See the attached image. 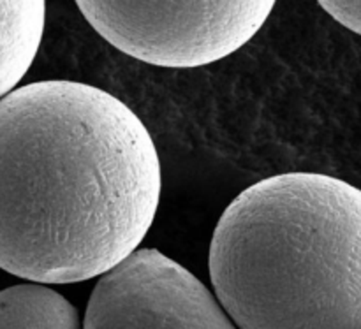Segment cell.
<instances>
[{"instance_id": "6", "label": "cell", "mask_w": 361, "mask_h": 329, "mask_svg": "<svg viewBox=\"0 0 361 329\" xmlns=\"http://www.w3.org/2000/svg\"><path fill=\"white\" fill-rule=\"evenodd\" d=\"M0 329H81V323L73 303L37 282L0 291Z\"/></svg>"}, {"instance_id": "1", "label": "cell", "mask_w": 361, "mask_h": 329, "mask_svg": "<svg viewBox=\"0 0 361 329\" xmlns=\"http://www.w3.org/2000/svg\"><path fill=\"white\" fill-rule=\"evenodd\" d=\"M140 116L109 92L46 80L0 99V268L39 284L101 277L137 250L161 199Z\"/></svg>"}, {"instance_id": "2", "label": "cell", "mask_w": 361, "mask_h": 329, "mask_svg": "<svg viewBox=\"0 0 361 329\" xmlns=\"http://www.w3.org/2000/svg\"><path fill=\"white\" fill-rule=\"evenodd\" d=\"M208 268L240 329H361V190L319 173L254 183L222 213Z\"/></svg>"}, {"instance_id": "4", "label": "cell", "mask_w": 361, "mask_h": 329, "mask_svg": "<svg viewBox=\"0 0 361 329\" xmlns=\"http://www.w3.org/2000/svg\"><path fill=\"white\" fill-rule=\"evenodd\" d=\"M85 329H236L189 270L155 249L134 250L101 275Z\"/></svg>"}, {"instance_id": "3", "label": "cell", "mask_w": 361, "mask_h": 329, "mask_svg": "<svg viewBox=\"0 0 361 329\" xmlns=\"http://www.w3.org/2000/svg\"><path fill=\"white\" fill-rule=\"evenodd\" d=\"M277 0H76L116 49L157 67L210 66L245 46Z\"/></svg>"}, {"instance_id": "5", "label": "cell", "mask_w": 361, "mask_h": 329, "mask_svg": "<svg viewBox=\"0 0 361 329\" xmlns=\"http://www.w3.org/2000/svg\"><path fill=\"white\" fill-rule=\"evenodd\" d=\"M44 21L46 0H0V99L30 69Z\"/></svg>"}, {"instance_id": "7", "label": "cell", "mask_w": 361, "mask_h": 329, "mask_svg": "<svg viewBox=\"0 0 361 329\" xmlns=\"http://www.w3.org/2000/svg\"><path fill=\"white\" fill-rule=\"evenodd\" d=\"M331 18L361 35V0H317Z\"/></svg>"}]
</instances>
